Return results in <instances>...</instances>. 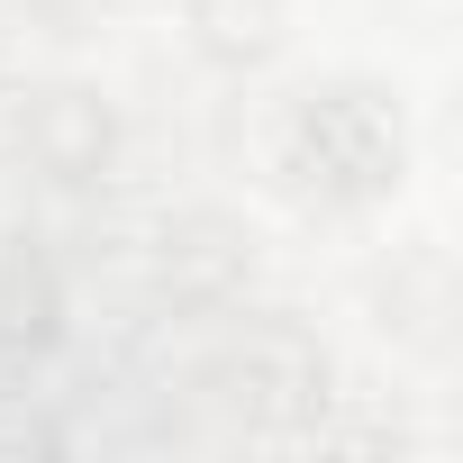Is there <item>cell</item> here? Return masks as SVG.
Listing matches in <instances>:
<instances>
[{
    "instance_id": "6da1fadb",
    "label": "cell",
    "mask_w": 463,
    "mask_h": 463,
    "mask_svg": "<svg viewBox=\"0 0 463 463\" xmlns=\"http://www.w3.org/2000/svg\"><path fill=\"white\" fill-rule=\"evenodd\" d=\"M28 155L55 173V182H91L109 164V109L91 91H46L28 109Z\"/></svg>"
},
{
    "instance_id": "7a4b0ae2",
    "label": "cell",
    "mask_w": 463,
    "mask_h": 463,
    "mask_svg": "<svg viewBox=\"0 0 463 463\" xmlns=\"http://www.w3.org/2000/svg\"><path fill=\"white\" fill-rule=\"evenodd\" d=\"M55 264L28 237H0V354H37L55 336Z\"/></svg>"
},
{
    "instance_id": "277c9868",
    "label": "cell",
    "mask_w": 463,
    "mask_h": 463,
    "mask_svg": "<svg viewBox=\"0 0 463 463\" xmlns=\"http://www.w3.org/2000/svg\"><path fill=\"white\" fill-rule=\"evenodd\" d=\"M173 255H164V282H182V291H218L227 273H237V246H227V227H209V218H191L182 237H164Z\"/></svg>"
},
{
    "instance_id": "3957f363",
    "label": "cell",
    "mask_w": 463,
    "mask_h": 463,
    "mask_svg": "<svg viewBox=\"0 0 463 463\" xmlns=\"http://www.w3.org/2000/svg\"><path fill=\"white\" fill-rule=\"evenodd\" d=\"M191 28L209 55H264L273 37V0H191Z\"/></svg>"
}]
</instances>
